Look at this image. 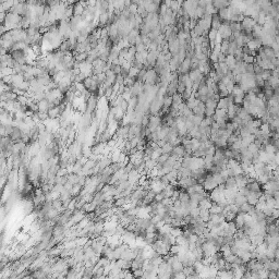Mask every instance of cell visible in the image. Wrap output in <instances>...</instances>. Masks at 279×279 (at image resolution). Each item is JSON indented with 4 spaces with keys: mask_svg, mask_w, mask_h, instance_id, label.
<instances>
[{
    "mask_svg": "<svg viewBox=\"0 0 279 279\" xmlns=\"http://www.w3.org/2000/svg\"><path fill=\"white\" fill-rule=\"evenodd\" d=\"M97 107V98L95 96V94H92V96L86 100V112L92 114L96 110Z\"/></svg>",
    "mask_w": 279,
    "mask_h": 279,
    "instance_id": "cell-1",
    "label": "cell"
},
{
    "mask_svg": "<svg viewBox=\"0 0 279 279\" xmlns=\"http://www.w3.org/2000/svg\"><path fill=\"white\" fill-rule=\"evenodd\" d=\"M218 33L220 34L221 38H223V41H225V39H229V37L232 35V31L231 28H230L229 25H227V24H221V26L219 27L218 30Z\"/></svg>",
    "mask_w": 279,
    "mask_h": 279,
    "instance_id": "cell-2",
    "label": "cell"
},
{
    "mask_svg": "<svg viewBox=\"0 0 279 279\" xmlns=\"http://www.w3.org/2000/svg\"><path fill=\"white\" fill-rule=\"evenodd\" d=\"M205 109H206V106H205V103L203 101H200L195 107L193 108V114L196 115V116H202L205 117Z\"/></svg>",
    "mask_w": 279,
    "mask_h": 279,
    "instance_id": "cell-3",
    "label": "cell"
},
{
    "mask_svg": "<svg viewBox=\"0 0 279 279\" xmlns=\"http://www.w3.org/2000/svg\"><path fill=\"white\" fill-rule=\"evenodd\" d=\"M171 155H174L178 158H183V156L185 155V148L182 144H179V145L174 146V149L171 152Z\"/></svg>",
    "mask_w": 279,
    "mask_h": 279,
    "instance_id": "cell-4",
    "label": "cell"
},
{
    "mask_svg": "<svg viewBox=\"0 0 279 279\" xmlns=\"http://www.w3.org/2000/svg\"><path fill=\"white\" fill-rule=\"evenodd\" d=\"M230 2H231V0H212L213 6H214L217 10L226 8V7H229Z\"/></svg>",
    "mask_w": 279,
    "mask_h": 279,
    "instance_id": "cell-5",
    "label": "cell"
},
{
    "mask_svg": "<svg viewBox=\"0 0 279 279\" xmlns=\"http://www.w3.org/2000/svg\"><path fill=\"white\" fill-rule=\"evenodd\" d=\"M221 24H223V21H221V19H220V17L218 15V13L213 14V17H212V28L218 31L219 27L221 26Z\"/></svg>",
    "mask_w": 279,
    "mask_h": 279,
    "instance_id": "cell-6",
    "label": "cell"
},
{
    "mask_svg": "<svg viewBox=\"0 0 279 279\" xmlns=\"http://www.w3.org/2000/svg\"><path fill=\"white\" fill-rule=\"evenodd\" d=\"M38 110L42 112H48V110L50 109V106H49V101L47 100L46 98L42 99V100H39L38 103Z\"/></svg>",
    "mask_w": 279,
    "mask_h": 279,
    "instance_id": "cell-7",
    "label": "cell"
},
{
    "mask_svg": "<svg viewBox=\"0 0 279 279\" xmlns=\"http://www.w3.org/2000/svg\"><path fill=\"white\" fill-rule=\"evenodd\" d=\"M226 63H227L228 68H229L230 70H233L234 68H236L237 66V60H236V57L233 56V55H227V57H226Z\"/></svg>",
    "mask_w": 279,
    "mask_h": 279,
    "instance_id": "cell-8",
    "label": "cell"
},
{
    "mask_svg": "<svg viewBox=\"0 0 279 279\" xmlns=\"http://www.w3.org/2000/svg\"><path fill=\"white\" fill-rule=\"evenodd\" d=\"M212 205H213V201L210 200L209 196H207V198H203L202 201H200L198 207H200V208H204V209H209L210 207H212Z\"/></svg>",
    "mask_w": 279,
    "mask_h": 279,
    "instance_id": "cell-9",
    "label": "cell"
},
{
    "mask_svg": "<svg viewBox=\"0 0 279 279\" xmlns=\"http://www.w3.org/2000/svg\"><path fill=\"white\" fill-rule=\"evenodd\" d=\"M226 189H231V188H237V182H236V178L234 177H229L225 180L223 182Z\"/></svg>",
    "mask_w": 279,
    "mask_h": 279,
    "instance_id": "cell-10",
    "label": "cell"
},
{
    "mask_svg": "<svg viewBox=\"0 0 279 279\" xmlns=\"http://www.w3.org/2000/svg\"><path fill=\"white\" fill-rule=\"evenodd\" d=\"M245 202H247V196L242 195V194H237L236 196V200H234V204H237L238 206H241L242 204H244Z\"/></svg>",
    "mask_w": 279,
    "mask_h": 279,
    "instance_id": "cell-11",
    "label": "cell"
},
{
    "mask_svg": "<svg viewBox=\"0 0 279 279\" xmlns=\"http://www.w3.org/2000/svg\"><path fill=\"white\" fill-rule=\"evenodd\" d=\"M223 209V207H221L220 205L216 204V203H213L212 207L209 208V213L210 214H221Z\"/></svg>",
    "mask_w": 279,
    "mask_h": 279,
    "instance_id": "cell-12",
    "label": "cell"
},
{
    "mask_svg": "<svg viewBox=\"0 0 279 279\" xmlns=\"http://www.w3.org/2000/svg\"><path fill=\"white\" fill-rule=\"evenodd\" d=\"M253 205H251L249 202H245L244 204H242L241 206H239V208H240V212L241 213H244V214H247V213L250 212L252 208H253Z\"/></svg>",
    "mask_w": 279,
    "mask_h": 279,
    "instance_id": "cell-13",
    "label": "cell"
},
{
    "mask_svg": "<svg viewBox=\"0 0 279 279\" xmlns=\"http://www.w3.org/2000/svg\"><path fill=\"white\" fill-rule=\"evenodd\" d=\"M247 149H249V152L252 153V154H253V156H254V155H256V154H258V153H260V146L256 145V144L253 142V143H251L249 146H247Z\"/></svg>",
    "mask_w": 279,
    "mask_h": 279,
    "instance_id": "cell-14",
    "label": "cell"
},
{
    "mask_svg": "<svg viewBox=\"0 0 279 279\" xmlns=\"http://www.w3.org/2000/svg\"><path fill=\"white\" fill-rule=\"evenodd\" d=\"M81 190H82V185L80 184V183H76V184L73 185L72 191H71V195H72V198H76V196L79 195L80 192H81Z\"/></svg>",
    "mask_w": 279,
    "mask_h": 279,
    "instance_id": "cell-15",
    "label": "cell"
},
{
    "mask_svg": "<svg viewBox=\"0 0 279 279\" xmlns=\"http://www.w3.org/2000/svg\"><path fill=\"white\" fill-rule=\"evenodd\" d=\"M229 41H227V39H225V41L221 42L220 44V50L223 54H225L226 56H227V52H228V48H229Z\"/></svg>",
    "mask_w": 279,
    "mask_h": 279,
    "instance_id": "cell-16",
    "label": "cell"
},
{
    "mask_svg": "<svg viewBox=\"0 0 279 279\" xmlns=\"http://www.w3.org/2000/svg\"><path fill=\"white\" fill-rule=\"evenodd\" d=\"M172 149H174V146H172L171 144L169 143V142H167V143H166L165 145L161 147V152H163V153H167V154H171Z\"/></svg>",
    "mask_w": 279,
    "mask_h": 279,
    "instance_id": "cell-17",
    "label": "cell"
},
{
    "mask_svg": "<svg viewBox=\"0 0 279 279\" xmlns=\"http://www.w3.org/2000/svg\"><path fill=\"white\" fill-rule=\"evenodd\" d=\"M169 156H170V154H167V153H163V154L159 156V158L157 159V163L160 164V165H164V164H165L166 161L168 160Z\"/></svg>",
    "mask_w": 279,
    "mask_h": 279,
    "instance_id": "cell-18",
    "label": "cell"
},
{
    "mask_svg": "<svg viewBox=\"0 0 279 279\" xmlns=\"http://www.w3.org/2000/svg\"><path fill=\"white\" fill-rule=\"evenodd\" d=\"M125 204H127V200H125V198H118V200H115V206L121 207Z\"/></svg>",
    "mask_w": 279,
    "mask_h": 279,
    "instance_id": "cell-19",
    "label": "cell"
},
{
    "mask_svg": "<svg viewBox=\"0 0 279 279\" xmlns=\"http://www.w3.org/2000/svg\"><path fill=\"white\" fill-rule=\"evenodd\" d=\"M139 69L138 68H135V67H133V66H132L131 67V69L129 70V76L130 77H136L138 76V74H139Z\"/></svg>",
    "mask_w": 279,
    "mask_h": 279,
    "instance_id": "cell-20",
    "label": "cell"
},
{
    "mask_svg": "<svg viewBox=\"0 0 279 279\" xmlns=\"http://www.w3.org/2000/svg\"><path fill=\"white\" fill-rule=\"evenodd\" d=\"M132 1V3L133 4H135V6H142V4L144 3V0H131Z\"/></svg>",
    "mask_w": 279,
    "mask_h": 279,
    "instance_id": "cell-21",
    "label": "cell"
}]
</instances>
